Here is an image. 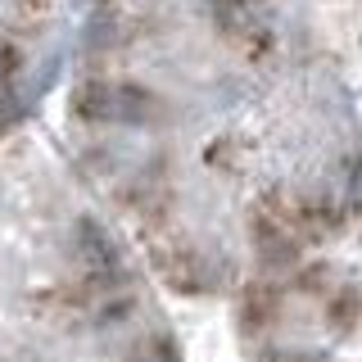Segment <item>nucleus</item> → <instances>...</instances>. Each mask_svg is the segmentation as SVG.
<instances>
[{
	"label": "nucleus",
	"mask_w": 362,
	"mask_h": 362,
	"mask_svg": "<svg viewBox=\"0 0 362 362\" xmlns=\"http://www.w3.org/2000/svg\"><path fill=\"white\" fill-rule=\"evenodd\" d=\"M145 249H150L154 272H158V276H163L177 294H204V286L213 281V272H209V263H204V254L186 240V235L173 231V222L145 231Z\"/></svg>",
	"instance_id": "obj_1"
},
{
	"label": "nucleus",
	"mask_w": 362,
	"mask_h": 362,
	"mask_svg": "<svg viewBox=\"0 0 362 362\" xmlns=\"http://www.w3.org/2000/svg\"><path fill=\"white\" fill-rule=\"evenodd\" d=\"M326 322H331L339 335H349L358 326V290L354 286H339V290L326 294Z\"/></svg>",
	"instance_id": "obj_5"
},
{
	"label": "nucleus",
	"mask_w": 362,
	"mask_h": 362,
	"mask_svg": "<svg viewBox=\"0 0 362 362\" xmlns=\"http://www.w3.org/2000/svg\"><path fill=\"white\" fill-rule=\"evenodd\" d=\"M235 317H240L245 331H267L272 322L281 317V286L272 281H258V286H245L240 290V303H235Z\"/></svg>",
	"instance_id": "obj_3"
},
{
	"label": "nucleus",
	"mask_w": 362,
	"mask_h": 362,
	"mask_svg": "<svg viewBox=\"0 0 362 362\" xmlns=\"http://www.w3.org/2000/svg\"><path fill=\"white\" fill-rule=\"evenodd\" d=\"M204 158H209V168H226V173H231V168H240V145L235 141H213L209 150H204Z\"/></svg>",
	"instance_id": "obj_8"
},
{
	"label": "nucleus",
	"mask_w": 362,
	"mask_h": 362,
	"mask_svg": "<svg viewBox=\"0 0 362 362\" xmlns=\"http://www.w3.org/2000/svg\"><path fill=\"white\" fill-rule=\"evenodd\" d=\"M249 5H267V0H249Z\"/></svg>",
	"instance_id": "obj_9"
},
{
	"label": "nucleus",
	"mask_w": 362,
	"mask_h": 362,
	"mask_svg": "<svg viewBox=\"0 0 362 362\" xmlns=\"http://www.w3.org/2000/svg\"><path fill=\"white\" fill-rule=\"evenodd\" d=\"M158 100L141 86H118V82H82L73 86L68 95V109L86 122H113V118H127V122H145L154 113Z\"/></svg>",
	"instance_id": "obj_2"
},
{
	"label": "nucleus",
	"mask_w": 362,
	"mask_h": 362,
	"mask_svg": "<svg viewBox=\"0 0 362 362\" xmlns=\"http://www.w3.org/2000/svg\"><path fill=\"white\" fill-rule=\"evenodd\" d=\"M331 281H335V267L331 263H313L294 276V290L299 294H331Z\"/></svg>",
	"instance_id": "obj_6"
},
{
	"label": "nucleus",
	"mask_w": 362,
	"mask_h": 362,
	"mask_svg": "<svg viewBox=\"0 0 362 362\" xmlns=\"http://www.w3.org/2000/svg\"><path fill=\"white\" fill-rule=\"evenodd\" d=\"M77 245H82V258H86V267L95 272V276H105V272H113V240L105 231H100V222H82L77 226Z\"/></svg>",
	"instance_id": "obj_4"
},
{
	"label": "nucleus",
	"mask_w": 362,
	"mask_h": 362,
	"mask_svg": "<svg viewBox=\"0 0 362 362\" xmlns=\"http://www.w3.org/2000/svg\"><path fill=\"white\" fill-rule=\"evenodd\" d=\"M127 362H181V354H177V344H173V339L154 335V339H145V344H136Z\"/></svg>",
	"instance_id": "obj_7"
}]
</instances>
